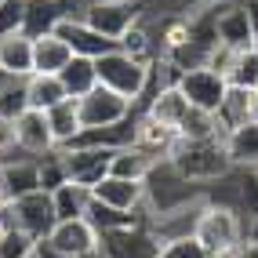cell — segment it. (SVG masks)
I'll list each match as a JSON object with an SVG mask.
<instances>
[{
    "instance_id": "cell-29",
    "label": "cell",
    "mask_w": 258,
    "mask_h": 258,
    "mask_svg": "<svg viewBox=\"0 0 258 258\" xmlns=\"http://www.w3.org/2000/svg\"><path fill=\"white\" fill-rule=\"evenodd\" d=\"M222 77H226V84H233V88H254L258 84V47L233 51V58H229Z\"/></svg>"
},
{
    "instance_id": "cell-9",
    "label": "cell",
    "mask_w": 258,
    "mask_h": 258,
    "mask_svg": "<svg viewBox=\"0 0 258 258\" xmlns=\"http://www.w3.org/2000/svg\"><path fill=\"white\" fill-rule=\"evenodd\" d=\"M157 247L160 240L153 236L149 222H142V226H131V229L102 233L95 258H157Z\"/></svg>"
},
{
    "instance_id": "cell-7",
    "label": "cell",
    "mask_w": 258,
    "mask_h": 258,
    "mask_svg": "<svg viewBox=\"0 0 258 258\" xmlns=\"http://www.w3.org/2000/svg\"><path fill=\"white\" fill-rule=\"evenodd\" d=\"M58 153H62L66 182L84 185L91 193V185H98L102 178L109 175V160H113L116 149H106V146H66Z\"/></svg>"
},
{
    "instance_id": "cell-26",
    "label": "cell",
    "mask_w": 258,
    "mask_h": 258,
    "mask_svg": "<svg viewBox=\"0 0 258 258\" xmlns=\"http://www.w3.org/2000/svg\"><path fill=\"white\" fill-rule=\"evenodd\" d=\"M171 142H175V131L160 127L153 116H146V113H142L139 120H135V146L146 149L149 157L164 160V157H167V149H171Z\"/></svg>"
},
{
    "instance_id": "cell-24",
    "label": "cell",
    "mask_w": 258,
    "mask_h": 258,
    "mask_svg": "<svg viewBox=\"0 0 258 258\" xmlns=\"http://www.w3.org/2000/svg\"><path fill=\"white\" fill-rule=\"evenodd\" d=\"M22 91H26V109H37V113H47L51 106H58L66 98L58 77H47V73H33L22 80Z\"/></svg>"
},
{
    "instance_id": "cell-17",
    "label": "cell",
    "mask_w": 258,
    "mask_h": 258,
    "mask_svg": "<svg viewBox=\"0 0 258 258\" xmlns=\"http://www.w3.org/2000/svg\"><path fill=\"white\" fill-rule=\"evenodd\" d=\"M218 124L222 131H236V127H244L251 124V120H258V95L254 88H226V98H222V106H218Z\"/></svg>"
},
{
    "instance_id": "cell-12",
    "label": "cell",
    "mask_w": 258,
    "mask_h": 258,
    "mask_svg": "<svg viewBox=\"0 0 258 258\" xmlns=\"http://www.w3.org/2000/svg\"><path fill=\"white\" fill-rule=\"evenodd\" d=\"M51 33H55V37H58V40H62L66 47H70L77 58H91V62H95V58H102L106 51H113V47H116L113 40L98 37V33H95V29H91L88 22H84V19H73V15H66V19H58Z\"/></svg>"
},
{
    "instance_id": "cell-11",
    "label": "cell",
    "mask_w": 258,
    "mask_h": 258,
    "mask_svg": "<svg viewBox=\"0 0 258 258\" xmlns=\"http://www.w3.org/2000/svg\"><path fill=\"white\" fill-rule=\"evenodd\" d=\"M211 29H215V40L218 47H229V51H247L254 47V29L247 22V11L236 4V0H222L211 11Z\"/></svg>"
},
{
    "instance_id": "cell-18",
    "label": "cell",
    "mask_w": 258,
    "mask_h": 258,
    "mask_svg": "<svg viewBox=\"0 0 258 258\" xmlns=\"http://www.w3.org/2000/svg\"><path fill=\"white\" fill-rule=\"evenodd\" d=\"M185 113H189V102L178 91V84H160V88L153 91L149 106H146V116H153L167 131H178V124L185 120Z\"/></svg>"
},
{
    "instance_id": "cell-27",
    "label": "cell",
    "mask_w": 258,
    "mask_h": 258,
    "mask_svg": "<svg viewBox=\"0 0 258 258\" xmlns=\"http://www.w3.org/2000/svg\"><path fill=\"white\" fill-rule=\"evenodd\" d=\"M88 204H91V193L84 185H73L66 182L51 193V208H55V218H84L88 215Z\"/></svg>"
},
{
    "instance_id": "cell-41",
    "label": "cell",
    "mask_w": 258,
    "mask_h": 258,
    "mask_svg": "<svg viewBox=\"0 0 258 258\" xmlns=\"http://www.w3.org/2000/svg\"><path fill=\"white\" fill-rule=\"evenodd\" d=\"M254 95H258V84H254Z\"/></svg>"
},
{
    "instance_id": "cell-16",
    "label": "cell",
    "mask_w": 258,
    "mask_h": 258,
    "mask_svg": "<svg viewBox=\"0 0 258 258\" xmlns=\"http://www.w3.org/2000/svg\"><path fill=\"white\" fill-rule=\"evenodd\" d=\"M0 77L8 80L33 77V37H26V33L0 37Z\"/></svg>"
},
{
    "instance_id": "cell-14",
    "label": "cell",
    "mask_w": 258,
    "mask_h": 258,
    "mask_svg": "<svg viewBox=\"0 0 258 258\" xmlns=\"http://www.w3.org/2000/svg\"><path fill=\"white\" fill-rule=\"evenodd\" d=\"M15 146L29 157H44V153L55 149V139H51V127H47V116L37 109H22L15 116Z\"/></svg>"
},
{
    "instance_id": "cell-25",
    "label": "cell",
    "mask_w": 258,
    "mask_h": 258,
    "mask_svg": "<svg viewBox=\"0 0 258 258\" xmlns=\"http://www.w3.org/2000/svg\"><path fill=\"white\" fill-rule=\"evenodd\" d=\"M58 84H62V91L66 98H84L88 91L98 88V73H95V62L91 58H70V66L58 73Z\"/></svg>"
},
{
    "instance_id": "cell-36",
    "label": "cell",
    "mask_w": 258,
    "mask_h": 258,
    "mask_svg": "<svg viewBox=\"0 0 258 258\" xmlns=\"http://www.w3.org/2000/svg\"><path fill=\"white\" fill-rule=\"evenodd\" d=\"M226 258H258V240H251V236H244L240 244L226 254Z\"/></svg>"
},
{
    "instance_id": "cell-32",
    "label": "cell",
    "mask_w": 258,
    "mask_h": 258,
    "mask_svg": "<svg viewBox=\"0 0 258 258\" xmlns=\"http://www.w3.org/2000/svg\"><path fill=\"white\" fill-rule=\"evenodd\" d=\"M37 244L40 240H33L22 229H4L0 233V258H33L37 254Z\"/></svg>"
},
{
    "instance_id": "cell-10",
    "label": "cell",
    "mask_w": 258,
    "mask_h": 258,
    "mask_svg": "<svg viewBox=\"0 0 258 258\" xmlns=\"http://www.w3.org/2000/svg\"><path fill=\"white\" fill-rule=\"evenodd\" d=\"M178 91L185 95V102L193 109H204V113H218L222 98H226V77L215 73L211 66H197V70H185L178 80Z\"/></svg>"
},
{
    "instance_id": "cell-23",
    "label": "cell",
    "mask_w": 258,
    "mask_h": 258,
    "mask_svg": "<svg viewBox=\"0 0 258 258\" xmlns=\"http://www.w3.org/2000/svg\"><path fill=\"white\" fill-rule=\"evenodd\" d=\"M70 4L62 0H26V22H22V33L26 37H40V33H51L58 19H66Z\"/></svg>"
},
{
    "instance_id": "cell-37",
    "label": "cell",
    "mask_w": 258,
    "mask_h": 258,
    "mask_svg": "<svg viewBox=\"0 0 258 258\" xmlns=\"http://www.w3.org/2000/svg\"><path fill=\"white\" fill-rule=\"evenodd\" d=\"M236 4L247 11V22H251V29H254V40H258V0H236Z\"/></svg>"
},
{
    "instance_id": "cell-30",
    "label": "cell",
    "mask_w": 258,
    "mask_h": 258,
    "mask_svg": "<svg viewBox=\"0 0 258 258\" xmlns=\"http://www.w3.org/2000/svg\"><path fill=\"white\" fill-rule=\"evenodd\" d=\"M157 258H211V254L204 251V244H200L193 233H185V236H167V240H160Z\"/></svg>"
},
{
    "instance_id": "cell-15",
    "label": "cell",
    "mask_w": 258,
    "mask_h": 258,
    "mask_svg": "<svg viewBox=\"0 0 258 258\" xmlns=\"http://www.w3.org/2000/svg\"><path fill=\"white\" fill-rule=\"evenodd\" d=\"M0 193H4V200H19V197H29V193H40L37 157H29V160H0Z\"/></svg>"
},
{
    "instance_id": "cell-34",
    "label": "cell",
    "mask_w": 258,
    "mask_h": 258,
    "mask_svg": "<svg viewBox=\"0 0 258 258\" xmlns=\"http://www.w3.org/2000/svg\"><path fill=\"white\" fill-rule=\"evenodd\" d=\"M22 22H26V0H8V4H0V37L22 33Z\"/></svg>"
},
{
    "instance_id": "cell-2",
    "label": "cell",
    "mask_w": 258,
    "mask_h": 258,
    "mask_svg": "<svg viewBox=\"0 0 258 258\" xmlns=\"http://www.w3.org/2000/svg\"><path fill=\"white\" fill-rule=\"evenodd\" d=\"M193 236L204 244V251L211 258H226L240 240H244V218H240L229 204H218V200L204 197L200 211H197V222H193Z\"/></svg>"
},
{
    "instance_id": "cell-28",
    "label": "cell",
    "mask_w": 258,
    "mask_h": 258,
    "mask_svg": "<svg viewBox=\"0 0 258 258\" xmlns=\"http://www.w3.org/2000/svg\"><path fill=\"white\" fill-rule=\"evenodd\" d=\"M178 139H185V142H204V139H222V124H218V116L215 113H204V109H193L189 106V113H185V120L178 124Z\"/></svg>"
},
{
    "instance_id": "cell-21",
    "label": "cell",
    "mask_w": 258,
    "mask_h": 258,
    "mask_svg": "<svg viewBox=\"0 0 258 258\" xmlns=\"http://www.w3.org/2000/svg\"><path fill=\"white\" fill-rule=\"evenodd\" d=\"M226 157L233 167L258 171V120H251L236 131H226Z\"/></svg>"
},
{
    "instance_id": "cell-3",
    "label": "cell",
    "mask_w": 258,
    "mask_h": 258,
    "mask_svg": "<svg viewBox=\"0 0 258 258\" xmlns=\"http://www.w3.org/2000/svg\"><path fill=\"white\" fill-rule=\"evenodd\" d=\"M95 73H98V84H102V88H109L113 95L135 102V98H142V91L149 88L153 66L124 55L120 47H113V51H106L102 58H95Z\"/></svg>"
},
{
    "instance_id": "cell-6",
    "label": "cell",
    "mask_w": 258,
    "mask_h": 258,
    "mask_svg": "<svg viewBox=\"0 0 258 258\" xmlns=\"http://www.w3.org/2000/svg\"><path fill=\"white\" fill-rule=\"evenodd\" d=\"M131 106L135 102L113 95L109 88H98L88 91L84 98H77V113H80V127L84 131H106V127H116L124 124V120H131Z\"/></svg>"
},
{
    "instance_id": "cell-8",
    "label": "cell",
    "mask_w": 258,
    "mask_h": 258,
    "mask_svg": "<svg viewBox=\"0 0 258 258\" xmlns=\"http://www.w3.org/2000/svg\"><path fill=\"white\" fill-rule=\"evenodd\" d=\"M44 244L62 258H95L98 229L88 218H58L55 226H51V233L44 236Z\"/></svg>"
},
{
    "instance_id": "cell-43",
    "label": "cell",
    "mask_w": 258,
    "mask_h": 258,
    "mask_svg": "<svg viewBox=\"0 0 258 258\" xmlns=\"http://www.w3.org/2000/svg\"><path fill=\"white\" fill-rule=\"evenodd\" d=\"M254 175H258V171H254Z\"/></svg>"
},
{
    "instance_id": "cell-39",
    "label": "cell",
    "mask_w": 258,
    "mask_h": 258,
    "mask_svg": "<svg viewBox=\"0 0 258 258\" xmlns=\"http://www.w3.org/2000/svg\"><path fill=\"white\" fill-rule=\"evenodd\" d=\"M0 208H4V193H0Z\"/></svg>"
},
{
    "instance_id": "cell-4",
    "label": "cell",
    "mask_w": 258,
    "mask_h": 258,
    "mask_svg": "<svg viewBox=\"0 0 258 258\" xmlns=\"http://www.w3.org/2000/svg\"><path fill=\"white\" fill-rule=\"evenodd\" d=\"M0 218H4V229H22L29 233L33 240H44L55 226V208H51V193H29V197H19V200H4L0 208Z\"/></svg>"
},
{
    "instance_id": "cell-40",
    "label": "cell",
    "mask_w": 258,
    "mask_h": 258,
    "mask_svg": "<svg viewBox=\"0 0 258 258\" xmlns=\"http://www.w3.org/2000/svg\"><path fill=\"white\" fill-rule=\"evenodd\" d=\"M0 233H4V218H0Z\"/></svg>"
},
{
    "instance_id": "cell-33",
    "label": "cell",
    "mask_w": 258,
    "mask_h": 258,
    "mask_svg": "<svg viewBox=\"0 0 258 258\" xmlns=\"http://www.w3.org/2000/svg\"><path fill=\"white\" fill-rule=\"evenodd\" d=\"M37 171H40V189L44 193H55L58 185H66V167H62V153L58 149L37 157Z\"/></svg>"
},
{
    "instance_id": "cell-22",
    "label": "cell",
    "mask_w": 258,
    "mask_h": 258,
    "mask_svg": "<svg viewBox=\"0 0 258 258\" xmlns=\"http://www.w3.org/2000/svg\"><path fill=\"white\" fill-rule=\"evenodd\" d=\"M153 164H157V157H149L146 149H139V146H124V149L113 153L109 175H113V178H127V182H146V175L153 171Z\"/></svg>"
},
{
    "instance_id": "cell-42",
    "label": "cell",
    "mask_w": 258,
    "mask_h": 258,
    "mask_svg": "<svg viewBox=\"0 0 258 258\" xmlns=\"http://www.w3.org/2000/svg\"><path fill=\"white\" fill-rule=\"evenodd\" d=\"M0 4H8V0H0Z\"/></svg>"
},
{
    "instance_id": "cell-35",
    "label": "cell",
    "mask_w": 258,
    "mask_h": 258,
    "mask_svg": "<svg viewBox=\"0 0 258 258\" xmlns=\"http://www.w3.org/2000/svg\"><path fill=\"white\" fill-rule=\"evenodd\" d=\"M11 149H19V146H15V120L0 116V160H8Z\"/></svg>"
},
{
    "instance_id": "cell-20",
    "label": "cell",
    "mask_w": 258,
    "mask_h": 258,
    "mask_svg": "<svg viewBox=\"0 0 258 258\" xmlns=\"http://www.w3.org/2000/svg\"><path fill=\"white\" fill-rule=\"evenodd\" d=\"M47 127H51V139H55V149H66L80 139V113H77V98H62L58 106H51L47 113Z\"/></svg>"
},
{
    "instance_id": "cell-38",
    "label": "cell",
    "mask_w": 258,
    "mask_h": 258,
    "mask_svg": "<svg viewBox=\"0 0 258 258\" xmlns=\"http://www.w3.org/2000/svg\"><path fill=\"white\" fill-rule=\"evenodd\" d=\"M244 236H251V240H258V211L251 215V222H247V233Z\"/></svg>"
},
{
    "instance_id": "cell-31",
    "label": "cell",
    "mask_w": 258,
    "mask_h": 258,
    "mask_svg": "<svg viewBox=\"0 0 258 258\" xmlns=\"http://www.w3.org/2000/svg\"><path fill=\"white\" fill-rule=\"evenodd\" d=\"M124 55H131V58H139V62H157V51H153V40H149V33L142 29V26H135V29H127L124 37H120V44H116Z\"/></svg>"
},
{
    "instance_id": "cell-13",
    "label": "cell",
    "mask_w": 258,
    "mask_h": 258,
    "mask_svg": "<svg viewBox=\"0 0 258 258\" xmlns=\"http://www.w3.org/2000/svg\"><path fill=\"white\" fill-rule=\"evenodd\" d=\"M91 200L102 204V208L135 215V211H142V204H146V182H127V178L106 175L98 185H91Z\"/></svg>"
},
{
    "instance_id": "cell-5",
    "label": "cell",
    "mask_w": 258,
    "mask_h": 258,
    "mask_svg": "<svg viewBox=\"0 0 258 258\" xmlns=\"http://www.w3.org/2000/svg\"><path fill=\"white\" fill-rule=\"evenodd\" d=\"M139 11H142L139 0H91L80 19L88 22L98 37L120 44V37H124L127 29L139 26Z\"/></svg>"
},
{
    "instance_id": "cell-1",
    "label": "cell",
    "mask_w": 258,
    "mask_h": 258,
    "mask_svg": "<svg viewBox=\"0 0 258 258\" xmlns=\"http://www.w3.org/2000/svg\"><path fill=\"white\" fill-rule=\"evenodd\" d=\"M164 160L193 185H211L233 171V164L226 157V135L222 139H204V142H185L175 135V142H171Z\"/></svg>"
},
{
    "instance_id": "cell-19",
    "label": "cell",
    "mask_w": 258,
    "mask_h": 258,
    "mask_svg": "<svg viewBox=\"0 0 258 258\" xmlns=\"http://www.w3.org/2000/svg\"><path fill=\"white\" fill-rule=\"evenodd\" d=\"M73 51L66 47L55 33H40L33 37V73H47V77H58L66 66H70Z\"/></svg>"
}]
</instances>
